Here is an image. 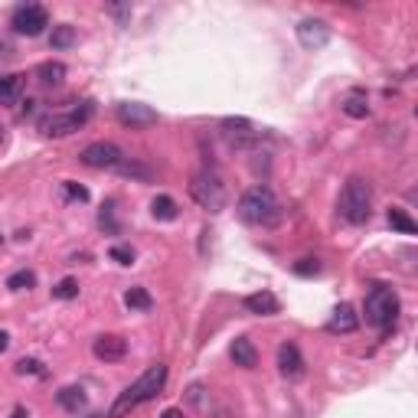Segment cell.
<instances>
[{
    "label": "cell",
    "mask_w": 418,
    "mask_h": 418,
    "mask_svg": "<svg viewBox=\"0 0 418 418\" xmlns=\"http://www.w3.org/2000/svg\"><path fill=\"white\" fill-rule=\"evenodd\" d=\"M189 196L196 199L206 212H222L226 209V183L212 170H199L189 183Z\"/></svg>",
    "instance_id": "5"
},
{
    "label": "cell",
    "mask_w": 418,
    "mask_h": 418,
    "mask_svg": "<svg viewBox=\"0 0 418 418\" xmlns=\"http://www.w3.org/2000/svg\"><path fill=\"white\" fill-rule=\"evenodd\" d=\"M79 160L92 170H118L128 157H124V150H121L118 144H111V140H95L89 147H82Z\"/></svg>",
    "instance_id": "7"
},
{
    "label": "cell",
    "mask_w": 418,
    "mask_h": 418,
    "mask_svg": "<svg viewBox=\"0 0 418 418\" xmlns=\"http://www.w3.org/2000/svg\"><path fill=\"white\" fill-rule=\"evenodd\" d=\"M111 13H115L118 20H128V17H131V7H111Z\"/></svg>",
    "instance_id": "32"
},
{
    "label": "cell",
    "mask_w": 418,
    "mask_h": 418,
    "mask_svg": "<svg viewBox=\"0 0 418 418\" xmlns=\"http://www.w3.org/2000/svg\"><path fill=\"white\" fill-rule=\"evenodd\" d=\"M115 115H118V121L124 128H150V124H157V111L150 105H140V101H121Z\"/></svg>",
    "instance_id": "9"
},
{
    "label": "cell",
    "mask_w": 418,
    "mask_h": 418,
    "mask_svg": "<svg viewBox=\"0 0 418 418\" xmlns=\"http://www.w3.org/2000/svg\"><path fill=\"white\" fill-rule=\"evenodd\" d=\"M92 353L101 359V363H121L128 356V340L118 337V333H101L95 343H92Z\"/></svg>",
    "instance_id": "11"
},
{
    "label": "cell",
    "mask_w": 418,
    "mask_h": 418,
    "mask_svg": "<svg viewBox=\"0 0 418 418\" xmlns=\"http://www.w3.org/2000/svg\"><path fill=\"white\" fill-rule=\"evenodd\" d=\"M36 75H40L43 85H62V79H66V66L62 62H43L40 69H36Z\"/></svg>",
    "instance_id": "21"
},
{
    "label": "cell",
    "mask_w": 418,
    "mask_h": 418,
    "mask_svg": "<svg viewBox=\"0 0 418 418\" xmlns=\"http://www.w3.org/2000/svg\"><path fill=\"white\" fill-rule=\"evenodd\" d=\"M59 405L66 408V412H79V408H85V392H82L79 386H66L59 389Z\"/></svg>",
    "instance_id": "20"
},
{
    "label": "cell",
    "mask_w": 418,
    "mask_h": 418,
    "mask_svg": "<svg viewBox=\"0 0 418 418\" xmlns=\"http://www.w3.org/2000/svg\"><path fill=\"white\" fill-rule=\"evenodd\" d=\"M242 308L249 310V314H259V317H271V314L281 310V301L271 291H255V294H249V298L242 301Z\"/></svg>",
    "instance_id": "13"
},
{
    "label": "cell",
    "mask_w": 418,
    "mask_h": 418,
    "mask_svg": "<svg viewBox=\"0 0 418 418\" xmlns=\"http://www.w3.org/2000/svg\"><path fill=\"white\" fill-rule=\"evenodd\" d=\"M10 27L20 33V36H40V33L50 27V13H46V7H40V3H20V7L13 10Z\"/></svg>",
    "instance_id": "8"
},
{
    "label": "cell",
    "mask_w": 418,
    "mask_h": 418,
    "mask_svg": "<svg viewBox=\"0 0 418 418\" xmlns=\"http://www.w3.org/2000/svg\"><path fill=\"white\" fill-rule=\"evenodd\" d=\"M0 242H3V236H0Z\"/></svg>",
    "instance_id": "37"
},
{
    "label": "cell",
    "mask_w": 418,
    "mask_h": 418,
    "mask_svg": "<svg viewBox=\"0 0 418 418\" xmlns=\"http://www.w3.org/2000/svg\"><path fill=\"white\" fill-rule=\"evenodd\" d=\"M17 373H20V376H43V373H46V369H43V363H40V359H33V356H23L20 363H17Z\"/></svg>",
    "instance_id": "29"
},
{
    "label": "cell",
    "mask_w": 418,
    "mask_h": 418,
    "mask_svg": "<svg viewBox=\"0 0 418 418\" xmlns=\"http://www.w3.org/2000/svg\"><path fill=\"white\" fill-rule=\"evenodd\" d=\"M52 298H59V301H72V298H79V281L75 278H62L56 288H52Z\"/></svg>",
    "instance_id": "26"
},
{
    "label": "cell",
    "mask_w": 418,
    "mask_h": 418,
    "mask_svg": "<svg viewBox=\"0 0 418 418\" xmlns=\"http://www.w3.org/2000/svg\"><path fill=\"white\" fill-rule=\"evenodd\" d=\"M33 284H36V275H33L30 268H23V271H13L10 278H7V288H10V291H30Z\"/></svg>",
    "instance_id": "24"
},
{
    "label": "cell",
    "mask_w": 418,
    "mask_h": 418,
    "mask_svg": "<svg viewBox=\"0 0 418 418\" xmlns=\"http://www.w3.org/2000/svg\"><path fill=\"white\" fill-rule=\"evenodd\" d=\"M150 216L160 222H173L180 216V206L173 196H154L150 199Z\"/></svg>",
    "instance_id": "16"
},
{
    "label": "cell",
    "mask_w": 418,
    "mask_h": 418,
    "mask_svg": "<svg viewBox=\"0 0 418 418\" xmlns=\"http://www.w3.org/2000/svg\"><path fill=\"white\" fill-rule=\"evenodd\" d=\"M363 310H366V324H373V327H379L382 333H389V330L396 327V317H398L396 291L386 288V284H376V288L366 294Z\"/></svg>",
    "instance_id": "4"
},
{
    "label": "cell",
    "mask_w": 418,
    "mask_h": 418,
    "mask_svg": "<svg viewBox=\"0 0 418 418\" xmlns=\"http://www.w3.org/2000/svg\"><path fill=\"white\" fill-rule=\"evenodd\" d=\"M389 226L396 232H402V236H415L418 232V226H415V219L408 216L405 209H398V206H392L389 209Z\"/></svg>",
    "instance_id": "17"
},
{
    "label": "cell",
    "mask_w": 418,
    "mask_h": 418,
    "mask_svg": "<svg viewBox=\"0 0 418 418\" xmlns=\"http://www.w3.org/2000/svg\"><path fill=\"white\" fill-rule=\"evenodd\" d=\"M294 33H298V43L304 50H324L330 43V27L324 20H301Z\"/></svg>",
    "instance_id": "10"
},
{
    "label": "cell",
    "mask_w": 418,
    "mask_h": 418,
    "mask_svg": "<svg viewBox=\"0 0 418 418\" xmlns=\"http://www.w3.org/2000/svg\"><path fill=\"white\" fill-rule=\"evenodd\" d=\"M356 327H359V317H356V310H353V304H340L333 310V317L327 320L330 333H353Z\"/></svg>",
    "instance_id": "15"
},
{
    "label": "cell",
    "mask_w": 418,
    "mask_h": 418,
    "mask_svg": "<svg viewBox=\"0 0 418 418\" xmlns=\"http://www.w3.org/2000/svg\"><path fill=\"white\" fill-rule=\"evenodd\" d=\"M164 382H167V366H164V363H154L147 373H140V376L134 379V382H131L124 392H121L118 402L111 405L108 415L111 418H124L128 412H134L138 405L150 402V398H157L160 389H164Z\"/></svg>",
    "instance_id": "1"
},
{
    "label": "cell",
    "mask_w": 418,
    "mask_h": 418,
    "mask_svg": "<svg viewBox=\"0 0 418 418\" xmlns=\"http://www.w3.org/2000/svg\"><path fill=\"white\" fill-rule=\"evenodd\" d=\"M10 418H30V415H27V408H13V415Z\"/></svg>",
    "instance_id": "35"
},
{
    "label": "cell",
    "mask_w": 418,
    "mask_h": 418,
    "mask_svg": "<svg viewBox=\"0 0 418 418\" xmlns=\"http://www.w3.org/2000/svg\"><path fill=\"white\" fill-rule=\"evenodd\" d=\"M337 212H340V219L349 222V226H363L373 216V189H369L366 180H359V177L347 180V187L340 189Z\"/></svg>",
    "instance_id": "3"
},
{
    "label": "cell",
    "mask_w": 418,
    "mask_h": 418,
    "mask_svg": "<svg viewBox=\"0 0 418 418\" xmlns=\"http://www.w3.org/2000/svg\"><path fill=\"white\" fill-rule=\"evenodd\" d=\"M50 46H52V50H69V46H75V27H69V23H62V27H52Z\"/></svg>",
    "instance_id": "22"
},
{
    "label": "cell",
    "mask_w": 418,
    "mask_h": 418,
    "mask_svg": "<svg viewBox=\"0 0 418 418\" xmlns=\"http://www.w3.org/2000/svg\"><path fill=\"white\" fill-rule=\"evenodd\" d=\"M62 189H66V196H69V199H79V203H89V189H85V187H79L75 180H66V183H62Z\"/></svg>",
    "instance_id": "31"
},
{
    "label": "cell",
    "mask_w": 418,
    "mask_h": 418,
    "mask_svg": "<svg viewBox=\"0 0 418 418\" xmlns=\"http://www.w3.org/2000/svg\"><path fill=\"white\" fill-rule=\"evenodd\" d=\"M92 111H95V105H92V101H82L79 108L66 111V115H46V118L40 121V131L46 138H66V134L79 131L82 124L92 118Z\"/></svg>",
    "instance_id": "6"
},
{
    "label": "cell",
    "mask_w": 418,
    "mask_h": 418,
    "mask_svg": "<svg viewBox=\"0 0 418 418\" xmlns=\"http://www.w3.org/2000/svg\"><path fill=\"white\" fill-rule=\"evenodd\" d=\"M160 418H183V412H180V408H167Z\"/></svg>",
    "instance_id": "34"
},
{
    "label": "cell",
    "mask_w": 418,
    "mask_h": 418,
    "mask_svg": "<svg viewBox=\"0 0 418 418\" xmlns=\"http://www.w3.org/2000/svg\"><path fill=\"white\" fill-rule=\"evenodd\" d=\"M20 89H23L20 75H0V105H13L20 99Z\"/></svg>",
    "instance_id": "19"
},
{
    "label": "cell",
    "mask_w": 418,
    "mask_h": 418,
    "mask_svg": "<svg viewBox=\"0 0 418 418\" xmlns=\"http://www.w3.org/2000/svg\"><path fill=\"white\" fill-rule=\"evenodd\" d=\"M229 356H232V363L242 366V369H255V366H259V353H255V347H252L249 337H236V340H232Z\"/></svg>",
    "instance_id": "14"
},
{
    "label": "cell",
    "mask_w": 418,
    "mask_h": 418,
    "mask_svg": "<svg viewBox=\"0 0 418 418\" xmlns=\"http://www.w3.org/2000/svg\"><path fill=\"white\" fill-rule=\"evenodd\" d=\"M3 138H7V134H3V124H0V144H3Z\"/></svg>",
    "instance_id": "36"
},
{
    "label": "cell",
    "mask_w": 418,
    "mask_h": 418,
    "mask_svg": "<svg viewBox=\"0 0 418 418\" xmlns=\"http://www.w3.org/2000/svg\"><path fill=\"white\" fill-rule=\"evenodd\" d=\"M222 128L229 131V134H252V121L249 118H222Z\"/></svg>",
    "instance_id": "28"
},
{
    "label": "cell",
    "mask_w": 418,
    "mask_h": 418,
    "mask_svg": "<svg viewBox=\"0 0 418 418\" xmlns=\"http://www.w3.org/2000/svg\"><path fill=\"white\" fill-rule=\"evenodd\" d=\"M294 275H301V278H314V275H320V261H317V259H301V261H294Z\"/></svg>",
    "instance_id": "30"
},
{
    "label": "cell",
    "mask_w": 418,
    "mask_h": 418,
    "mask_svg": "<svg viewBox=\"0 0 418 418\" xmlns=\"http://www.w3.org/2000/svg\"><path fill=\"white\" fill-rule=\"evenodd\" d=\"M115 173H121V177H131V180H150L154 173H150V167H144V164H134V160H124Z\"/></svg>",
    "instance_id": "25"
},
{
    "label": "cell",
    "mask_w": 418,
    "mask_h": 418,
    "mask_svg": "<svg viewBox=\"0 0 418 418\" xmlns=\"http://www.w3.org/2000/svg\"><path fill=\"white\" fill-rule=\"evenodd\" d=\"M7 347H10V333H7V330H0V353H3Z\"/></svg>",
    "instance_id": "33"
},
{
    "label": "cell",
    "mask_w": 418,
    "mask_h": 418,
    "mask_svg": "<svg viewBox=\"0 0 418 418\" xmlns=\"http://www.w3.org/2000/svg\"><path fill=\"white\" fill-rule=\"evenodd\" d=\"M340 108H343V115H347V118H369V101H366V95H359V92L347 95Z\"/></svg>",
    "instance_id": "18"
},
{
    "label": "cell",
    "mask_w": 418,
    "mask_h": 418,
    "mask_svg": "<svg viewBox=\"0 0 418 418\" xmlns=\"http://www.w3.org/2000/svg\"><path fill=\"white\" fill-rule=\"evenodd\" d=\"M108 259L118 261V265H134V249H131V245H111Z\"/></svg>",
    "instance_id": "27"
},
{
    "label": "cell",
    "mask_w": 418,
    "mask_h": 418,
    "mask_svg": "<svg viewBox=\"0 0 418 418\" xmlns=\"http://www.w3.org/2000/svg\"><path fill=\"white\" fill-rule=\"evenodd\" d=\"M239 219L249 226H278L281 203L268 187H252L239 199Z\"/></svg>",
    "instance_id": "2"
},
{
    "label": "cell",
    "mask_w": 418,
    "mask_h": 418,
    "mask_svg": "<svg viewBox=\"0 0 418 418\" xmlns=\"http://www.w3.org/2000/svg\"><path fill=\"white\" fill-rule=\"evenodd\" d=\"M278 369L284 379H298L304 373V359H301V349L294 343H281L278 347Z\"/></svg>",
    "instance_id": "12"
},
{
    "label": "cell",
    "mask_w": 418,
    "mask_h": 418,
    "mask_svg": "<svg viewBox=\"0 0 418 418\" xmlns=\"http://www.w3.org/2000/svg\"><path fill=\"white\" fill-rule=\"evenodd\" d=\"M124 304H128L131 310H150L154 298H150L147 288H128V294H124Z\"/></svg>",
    "instance_id": "23"
}]
</instances>
